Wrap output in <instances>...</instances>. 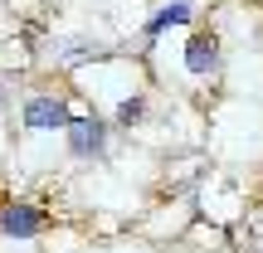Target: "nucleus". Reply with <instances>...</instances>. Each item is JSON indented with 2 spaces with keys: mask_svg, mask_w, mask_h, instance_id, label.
Returning a JSON list of instances; mask_svg holds the SVG:
<instances>
[{
  "mask_svg": "<svg viewBox=\"0 0 263 253\" xmlns=\"http://www.w3.org/2000/svg\"><path fill=\"white\" fill-rule=\"evenodd\" d=\"M78 107H83L78 98L34 93V98H25V107H20V122H25V131H68V122H73Z\"/></svg>",
  "mask_w": 263,
  "mask_h": 253,
  "instance_id": "f03ea898",
  "label": "nucleus"
},
{
  "mask_svg": "<svg viewBox=\"0 0 263 253\" xmlns=\"http://www.w3.org/2000/svg\"><path fill=\"white\" fill-rule=\"evenodd\" d=\"M180 68H185L190 78H219V68H224V44H219L215 29H190L185 34Z\"/></svg>",
  "mask_w": 263,
  "mask_h": 253,
  "instance_id": "20e7f679",
  "label": "nucleus"
},
{
  "mask_svg": "<svg viewBox=\"0 0 263 253\" xmlns=\"http://www.w3.org/2000/svg\"><path fill=\"white\" fill-rule=\"evenodd\" d=\"M112 122L117 127H146L151 122V98L146 93H141V88H132V93H122V98H117V103H112Z\"/></svg>",
  "mask_w": 263,
  "mask_h": 253,
  "instance_id": "423d86ee",
  "label": "nucleus"
},
{
  "mask_svg": "<svg viewBox=\"0 0 263 253\" xmlns=\"http://www.w3.org/2000/svg\"><path fill=\"white\" fill-rule=\"evenodd\" d=\"M44 229H49V215L34 200H5L0 205V239L5 244H34Z\"/></svg>",
  "mask_w": 263,
  "mask_h": 253,
  "instance_id": "7ed1b4c3",
  "label": "nucleus"
},
{
  "mask_svg": "<svg viewBox=\"0 0 263 253\" xmlns=\"http://www.w3.org/2000/svg\"><path fill=\"white\" fill-rule=\"evenodd\" d=\"M64 137H68V156H73V161H107V146H112V122H107L98 107H78Z\"/></svg>",
  "mask_w": 263,
  "mask_h": 253,
  "instance_id": "f257e3e1",
  "label": "nucleus"
},
{
  "mask_svg": "<svg viewBox=\"0 0 263 253\" xmlns=\"http://www.w3.org/2000/svg\"><path fill=\"white\" fill-rule=\"evenodd\" d=\"M190 20H195V0H166V5H161L156 15L141 25V39H146V44H156L161 34H171V29H185Z\"/></svg>",
  "mask_w": 263,
  "mask_h": 253,
  "instance_id": "39448f33",
  "label": "nucleus"
}]
</instances>
